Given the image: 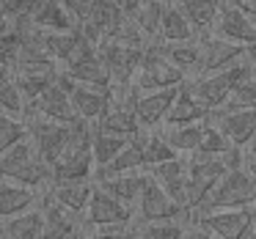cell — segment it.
Here are the masks:
<instances>
[{"mask_svg": "<svg viewBox=\"0 0 256 239\" xmlns=\"http://www.w3.org/2000/svg\"><path fill=\"white\" fill-rule=\"evenodd\" d=\"M132 223V209L118 204L113 195L100 190L94 184V193L88 198V206L83 212V231L86 228H108V226H130Z\"/></svg>", "mask_w": 256, "mask_h": 239, "instance_id": "obj_11", "label": "cell"}, {"mask_svg": "<svg viewBox=\"0 0 256 239\" xmlns=\"http://www.w3.org/2000/svg\"><path fill=\"white\" fill-rule=\"evenodd\" d=\"M245 80H250V66L245 61H240L237 66L226 69V72L201 74V77L190 80L188 88L193 91V96L201 102V107L212 116V113H218L223 107V102L228 99V94H232L240 83H245Z\"/></svg>", "mask_w": 256, "mask_h": 239, "instance_id": "obj_3", "label": "cell"}, {"mask_svg": "<svg viewBox=\"0 0 256 239\" xmlns=\"http://www.w3.org/2000/svg\"><path fill=\"white\" fill-rule=\"evenodd\" d=\"M72 80L58 74L56 85L44 91L36 102H30V110L36 116L47 118V121H56V124H74V110H72V102H69V91H72Z\"/></svg>", "mask_w": 256, "mask_h": 239, "instance_id": "obj_12", "label": "cell"}, {"mask_svg": "<svg viewBox=\"0 0 256 239\" xmlns=\"http://www.w3.org/2000/svg\"><path fill=\"white\" fill-rule=\"evenodd\" d=\"M157 3H166V6H168V3H174V0H157Z\"/></svg>", "mask_w": 256, "mask_h": 239, "instance_id": "obj_51", "label": "cell"}, {"mask_svg": "<svg viewBox=\"0 0 256 239\" xmlns=\"http://www.w3.org/2000/svg\"><path fill=\"white\" fill-rule=\"evenodd\" d=\"M100 58L105 63L108 74H110V85H132L135 74H138L144 50H132V47H122L113 41H102L100 44Z\"/></svg>", "mask_w": 256, "mask_h": 239, "instance_id": "obj_13", "label": "cell"}, {"mask_svg": "<svg viewBox=\"0 0 256 239\" xmlns=\"http://www.w3.org/2000/svg\"><path fill=\"white\" fill-rule=\"evenodd\" d=\"M245 63H248V66H250V77L256 80V44L245 50Z\"/></svg>", "mask_w": 256, "mask_h": 239, "instance_id": "obj_44", "label": "cell"}, {"mask_svg": "<svg viewBox=\"0 0 256 239\" xmlns=\"http://www.w3.org/2000/svg\"><path fill=\"white\" fill-rule=\"evenodd\" d=\"M140 146H144V171H152V168L162 165V162H171L179 157L157 129H144L140 132Z\"/></svg>", "mask_w": 256, "mask_h": 239, "instance_id": "obj_33", "label": "cell"}, {"mask_svg": "<svg viewBox=\"0 0 256 239\" xmlns=\"http://www.w3.org/2000/svg\"><path fill=\"white\" fill-rule=\"evenodd\" d=\"M22 140H28V127H25V121L0 113V154H6L8 149L20 146Z\"/></svg>", "mask_w": 256, "mask_h": 239, "instance_id": "obj_37", "label": "cell"}, {"mask_svg": "<svg viewBox=\"0 0 256 239\" xmlns=\"http://www.w3.org/2000/svg\"><path fill=\"white\" fill-rule=\"evenodd\" d=\"M206 121L228 140L234 149H248V143L256 138V110H228V113H212Z\"/></svg>", "mask_w": 256, "mask_h": 239, "instance_id": "obj_17", "label": "cell"}, {"mask_svg": "<svg viewBox=\"0 0 256 239\" xmlns=\"http://www.w3.org/2000/svg\"><path fill=\"white\" fill-rule=\"evenodd\" d=\"M91 193H94V182H58V184H50L44 190V198H50L52 204L64 206L72 215L83 217Z\"/></svg>", "mask_w": 256, "mask_h": 239, "instance_id": "obj_23", "label": "cell"}, {"mask_svg": "<svg viewBox=\"0 0 256 239\" xmlns=\"http://www.w3.org/2000/svg\"><path fill=\"white\" fill-rule=\"evenodd\" d=\"M149 176V173H146ZM179 217H188L154 182H146L144 193H140L138 204L132 209V223L135 226H149V223H160V220H179ZM190 220V217H188Z\"/></svg>", "mask_w": 256, "mask_h": 239, "instance_id": "obj_10", "label": "cell"}, {"mask_svg": "<svg viewBox=\"0 0 256 239\" xmlns=\"http://www.w3.org/2000/svg\"><path fill=\"white\" fill-rule=\"evenodd\" d=\"M242 168L250 173V179H254V184H256V157H248V154H245V162H242Z\"/></svg>", "mask_w": 256, "mask_h": 239, "instance_id": "obj_46", "label": "cell"}, {"mask_svg": "<svg viewBox=\"0 0 256 239\" xmlns=\"http://www.w3.org/2000/svg\"><path fill=\"white\" fill-rule=\"evenodd\" d=\"M0 179L20 184V187L36 190V193H44L50 187V168L36 154L34 143L22 140L20 146L8 149L6 154H0Z\"/></svg>", "mask_w": 256, "mask_h": 239, "instance_id": "obj_2", "label": "cell"}, {"mask_svg": "<svg viewBox=\"0 0 256 239\" xmlns=\"http://www.w3.org/2000/svg\"><path fill=\"white\" fill-rule=\"evenodd\" d=\"M204 124H193V127H160L157 132L166 138V143L171 146L179 157H193L196 151H198L201 138H204Z\"/></svg>", "mask_w": 256, "mask_h": 239, "instance_id": "obj_31", "label": "cell"}, {"mask_svg": "<svg viewBox=\"0 0 256 239\" xmlns=\"http://www.w3.org/2000/svg\"><path fill=\"white\" fill-rule=\"evenodd\" d=\"M256 209H220V212H201L193 215L190 223L201 231H206L215 239H242V234L248 231L250 217Z\"/></svg>", "mask_w": 256, "mask_h": 239, "instance_id": "obj_8", "label": "cell"}, {"mask_svg": "<svg viewBox=\"0 0 256 239\" xmlns=\"http://www.w3.org/2000/svg\"><path fill=\"white\" fill-rule=\"evenodd\" d=\"M210 118V113L201 107V102L193 96V91L188 88V83L179 85L176 96L171 102V110L166 116L162 127H193V124H204Z\"/></svg>", "mask_w": 256, "mask_h": 239, "instance_id": "obj_22", "label": "cell"}, {"mask_svg": "<svg viewBox=\"0 0 256 239\" xmlns=\"http://www.w3.org/2000/svg\"><path fill=\"white\" fill-rule=\"evenodd\" d=\"M42 0H0V11L6 14L12 22H28L34 17V11L39 8Z\"/></svg>", "mask_w": 256, "mask_h": 239, "instance_id": "obj_39", "label": "cell"}, {"mask_svg": "<svg viewBox=\"0 0 256 239\" xmlns=\"http://www.w3.org/2000/svg\"><path fill=\"white\" fill-rule=\"evenodd\" d=\"M28 110H30L28 99L22 96V91L17 88V83H14V80H8V83L0 85V113H3V116H12V118L25 121Z\"/></svg>", "mask_w": 256, "mask_h": 239, "instance_id": "obj_35", "label": "cell"}, {"mask_svg": "<svg viewBox=\"0 0 256 239\" xmlns=\"http://www.w3.org/2000/svg\"><path fill=\"white\" fill-rule=\"evenodd\" d=\"M42 195L44 193H36V190L20 187V184L0 179V220H8V217H17L36 209L42 204Z\"/></svg>", "mask_w": 256, "mask_h": 239, "instance_id": "obj_24", "label": "cell"}, {"mask_svg": "<svg viewBox=\"0 0 256 239\" xmlns=\"http://www.w3.org/2000/svg\"><path fill=\"white\" fill-rule=\"evenodd\" d=\"M190 234H193V239H215V237H210L206 231H201V228H196L193 223H190Z\"/></svg>", "mask_w": 256, "mask_h": 239, "instance_id": "obj_48", "label": "cell"}, {"mask_svg": "<svg viewBox=\"0 0 256 239\" xmlns=\"http://www.w3.org/2000/svg\"><path fill=\"white\" fill-rule=\"evenodd\" d=\"M69 102H72V110L78 121H86L94 127L108 110V102H110V88H91V85H72L69 91Z\"/></svg>", "mask_w": 256, "mask_h": 239, "instance_id": "obj_19", "label": "cell"}, {"mask_svg": "<svg viewBox=\"0 0 256 239\" xmlns=\"http://www.w3.org/2000/svg\"><path fill=\"white\" fill-rule=\"evenodd\" d=\"M42 237V209L25 212V215L0 220V239H39Z\"/></svg>", "mask_w": 256, "mask_h": 239, "instance_id": "obj_32", "label": "cell"}, {"mask_svg": "<svg viewBox=\"0 0 256 239\" xmlns=\"http://www.w3.org/2000/svg\"><path fill=\"white\" fill-rule=\"evenodd\" d=\"M228 173L223 157H188V212L190 217L204 206L210 193Z\"/></svg>", "mask_w": 256, "mask_h": 239, "instance_id": "obj_6", "label": "cell"}, {"mask_svg": "<svg viewBox=\"0 0 256 239\" xmlns=\"http://www.w3.org/2000/svg\"><path fill=\"white\" fill-rule=\"evenodd\" d=\"M64 77H69L78 85H91V88H110V74H108L105 63L100 58V47H91L83 58L72 63V66L61 69Z\"/></svg>", "mask_w": 256, "mask_h": 239, "instance_id": "obj_20", "label": "cell"}, {"mask_svg": "<svg viewBox=\"0 0 256 239\" xmlns=\"http://www.w3.org/2000/svg\"><path fill=\"white\" fill-rule=\"evenodd\" d=\"M58 66H50V69H20V72L12 74V80L17 83V88L22 91V96L30 102H36L42 94H44L50 85H56L58 80Z\"/></svg>", "mask_w": 256, "mask_h": 239, "instance_id": "obj_28", "label": "cell"}, {"mask_svg": "<svg viewBox=\"0 0 256 239\" xmlns=\"http://www.w3.org/2000/svg\"><path fill=\"white\" fill-rule=\"evenodd\" d=\"M94 157H91V124L74 121L69 127V140L58 162L50 168V184L58 182H94Z\"/></svg>", "mask_w": 256, "mask_h": 239, "instance_id": "obj_1", "label": "cell"}, {"mask_svg": "<svg viewBox=\"0 0 256 239\" xmlns=\"http://www.w3.org/2000/svg\"><path fill=\"white\" fill-rule=\"evenodd\" d=\"M135 223L130 226H108V228H86L83 239H132Z\"/></svg>", "mask_w": 256, "mask_h": 239, "instance_id": "obj_41", "label": "cell"}, {"mask_svg": "<svg viewBox=\"0 0 256 239\" xmlns=\"http://www.w3.org/2000/svg\"><path fill=\"white\" fill-rule=\"evenodd\" d=\"M140 132H144V129H140ZM140 132L135 135V138L130 140V143L124 146V149L118 151V154L113 157L102 171L94 173V182L96 179H105V176H118V173H138V171H144V146H140Z\"/></svg>", "mask_w": 256, "mask_h": 239, "instance_id": "obj_27", "label": "cell"}, {"mask_svg": "<svg viewBox=\"0 0 256 239\" xmlns=\"http://www.w3.org/2000/svg\"><path fill=\"white\" fill-rule=\"evenodd\" d=\"M160 44V41H157ZM162 52L168 55V61L184 74V80H196L201 74V50H198V39L196 41H182V44H160Z\"/></svg>", "mask_w": 256, "mask_h": 239, "instance_id": "obj_29", "label": "cell"}, {"mask_svg": "<svg viewBox=\"0 0 256 239\" xmlns=\"http://www.w3.org/2000/svg\"><path fill=\"white\" fill-rule=\"evenodd\" d=\"M184 74L168 61V55L162 52V47L157 41H152L144 50L138 74H135V91H166V88H179L184 85Z\"/></svg>", "mask_w": 256, "mask_h": 239, "instance_id": "obj_5", "label": "cell"}, {"mask_svg": "<svg viewBox=\"0 0 256 239\" xmlns=\"http://www.w3.org/2000/svg\"><path fill=\"white\" fill-rule=\"evenodd\" d=\"M42 237L39 239H83V217L66 212L42 195Z\"/></svg>", "mask_w": 256, "mask_h": 239, "instance_id": "obj_16", "label": "cell"}, {"mask_svg": "<svg viewBox=\"0 0 256 239\" xmlns=\"http://www.w3.org/2000/svg\"><path fill=\"white\" fill-rule=\"evenodd\" d=\"M146 182H149V176H146V171H138V173H118V176H105V179H96V187L105 190L108 195H113V198L118 201V204H124L127 209H135V204H138L140 193H144Z\"/></svg>", "mask_w": 256, "mask_h": 239, "instance_id": "obj_21", "label": "cell"}, {"mask_svg": "<svg viewBox=\"0 0 256 239\" xmlns=\"http://www.w3.org/2000/svg\"><path fill=\"white\" fill-rule=\"evenodd\" d=\"M245 154H248V157H256V138L248 143V149H245Z\"/></svg>", "mask_w": 256, "mask_h": 239, "instance_id": "obj_49", "label": "cell"}, {"mask_svg": "<svg viewBox=\"0 0 256 239\" xmlns=\"http://www.w3.org/2000/svg\"><path fill=\"white\" fill-rule=\"evenodd\" d=\"M242 239H256V212H254V217H250V226H248V231L242 234Z\"/></svg>", "mask_w": 256, "mask_h": 239, "instance_id": "obj_47", "label": "cell"}, {"mask_svg": "<svg viewBox=\"0 0 256 239\" xmlns=\"http://www.w3.org/2000/svg\"><path fill=\"white\" fill-rule=\"evenodd\" d=\"M220 209H256V184L245 168L228 171L196 215H201V212H220Z\"/></svg>", "mask_w": 256, "mask_h": 239, "instance_id": "obj_4", "label": "cell"}, {"mask_svg": "<svg viewBox=\"0 0 256 239\" xmlns=\"http://www.w3.org/2000/svg\"><path fill=\"white\" fill-rule=\"evenodd\" d=\"M160 44H182V41H196V30L190 28V22L179 14V8L174 3H168L160 19V33H157Z\"/></svg>", "mask_w": 256, "mask_h": 239, "instance_id": "obj_30", "label": "cell"}, {"mask_svg": "<svg viewBox=\"0 0 256 239\" xmlns=\"http://www.w3.org/2000/svg\"><path fill=\"white\" fill-rule=\"evenodd\" d=\"M36 30L42 33H66V30H74L78 22L72 19V14L61 6V0H42L39 8L34 11V17L28 19Z\"/></svg>", "mask_w": 256, "mask_h": 239, "instance_id": "obj_26", "label": "cell"}, {"mask_svg": "<svg viewBox=\"0 0 256 239\" xmlns=\"http://www.w3.org/2000/svg\"><path fill=\"white\" fill-rule=\"evenodd\" d=\"M179 88L166 91H138L135 94V121L140 129H160L166 124V116L171 110V102Z\"/></svg>", "mask_w": 256, "mask_h": 239, "instance_id": "obj_18", "label": "cell"}, {"mask_svg": "<svg viewBox=\"0 0 256 239\" xmlns=\"http://www.w3.org/2000/svg\"><path fill=\"white\" fill-rule=\"evenodd\" d=\"M20 47H22L20 30L0 36V66H6L12 74H14V66H17V58H20Z\"/></svg>", "mask_w": 256, "mask_h": 239, "instance_id": "obj_40", "label": "cell"}, {"mask_svg": "<svg viewBox=\"0 0 256 239\" xmlns=\"http://www.w3.org/2000/svg\"><path fill=\"white\" fill-rule=\"evenodd\" d=\"M184 239H193V234H190V231H188V234H184Z\"/></svg>", "mask_w": 256, "mask_h": 239, "instance_id": "obj_52", "label": "cell"}, {"mask_svg": "<svg viewBox=\"0 0 256 239\" xmlns=\"http://www.w3.org/2000/svg\"><path fill=\"white\" fill-rule=\"evenodd\" d=\"M25 127H28V140L34 143L36 154L42 157V162H44L47 168H52L58 162V157L64 154V149H66L69 127H72V124L47 121V118L36 116L34 110H28V116H25Z\"/></svg>", "mask_w": 256, "mask_h": 239, "instance_id": "obj_7", "label": "cell"}, {"mask_svg": "<svg viewBox=\"0 0 256 239\" xmlns=\"http://www.w3.org/2000/svg\"><path fill=\"white\" fill-rule=\"evenodd\" d=\"M210 33L248 50V47L256 44V19H250L248 14H242L234 3L223 0V6H220V11H218V19H215Z\"/></svg>", "mask_w": 256, "mask_h": 239, "instance_id": "obj_9", "label": "cell"}, {"mask_svg": "<svg viewBox=\"0 0 256 239\" xmlns=\"http://www.w3.org/2000/svg\"><path fill=\"white\" fill-rule=\"evenodd\" d=\"M174 6L190 22V28L196 30V39H198V36H206L212 30L223 0H174Z\"/></svg>", "mask_w": 256, "mask_h": 239, "instance_id": "obj_25", "label": "cell"}, {"mask_svg": "<svg viewBox=\"0 0 256 239\" xmlns=\"http://www.w3.org/2000/svg\"><path fill=\"white\" fill-rule=\"evenodd\" d=\"M96 3H100V0H61V6L66 8L69 14H72V19H74L78 25L88 19V14L94 11Z\"/></svg>", "mask_w": 256, "mask_h": 239, "instance_id": "obj_42", "label": "cell"}, {"mask_svg": "<svg viewBox=\"0 0 256 239\" xmlns=\"http://www.w3.org/2000/svg\"><path fill=\"white\" fill-rule=\"evenodd\" d=\"M228 3H234L242 14H248L250 19H256V0H228Z\"/></svg>", "mask_w": 256, "mask_h": 239, "instance_id": "obj_43", "label": "cell"}, {"mask_svg": "<svg viewBox=\"0 0 256 239\" xmlns=\"http://www.w3.org/2000/svg\"><path fill=\"white\" fill-rule=\"evenodd\" d=\"M198 50H201V74L226 72V69L237 66L240 61H245V47L232 44V41H223V39H218V36H212V33L198 36Z\"/></svg>", "mask_w": 256, "mask_h": 239, "instance_id": "obj_15", "label": "cell"}, {"mask_svg": "<svg viewBox=\"0 0 256 239\" xmlns=\"http://www.w3.org/2000/svg\"><path fill=\"white\" fill-rule=\"evenodd\" d=\"M132 239H146L144 234H140V228H138V226H135V237H132Z\"/></svg>", "mask_w": 256, "mask_h": 239, "instance_id": "obj_50", "label": "cell"}, {"mask_svg": "<svg viewBox=\"0 0 256 239\" xmlns=\"http://www.w3.org/2000/svg\"><path fill=\"white\" fill-rule=\"evenodd\" d=\"M146 173H149L152 182L190 217V212H188V157H176V160H171V162H162V165L152 168V171H146Z\"/></svg>", "mask_w": 256, "mask_h": 239, "instance_id": "obj_14", "label": "cell"}, {"mask_svg": "<svg viewBox=\"0 0 256 239\" xmlns=\"http://www.w3.org/2000/svg\"><path fill=\"white\" fill-rule=\"evenodd\" d=\"M138 228L146 239H184V234L190 231V220L179 217V220H160V223H149V226H138Z\"/></svg>", "mask_w": 256, "mask_h": 239, "instance_id": "obj_36", "label": "cell"}, {"mask_svg": "<svg viewBox=\"0 0 256 239\" xmlns=\"http://www.w3.org/2000/svg\"><path fill=\"white\" fill-rule=\"evenodd\" d=\"M12 30H17V22H12L6 14L0 11V36H3V33H12Z\"/></svg>", "mask_w": 256, "mask_h": 239, "instance_id": "obj_45", "label": "cell"}, {"mask_svg": "<svg viewBox=\"0 0 256 239\" xmlns=\"http://www.w3.org/2000/svg\"><path fill=\"white\" fill-rule=\"evenodd\" d=\"M127 143H130V140H122V138H116V135L100 132V129L91 127V157H94L96 171H102V168H105Z\"/></svg>", "mask_w": 256, "mask_h": 239, "instance_id": "obj_34", "label": "cell"}, {"mask_svg": "<svg viewBox=\"0 0 256 239\" xmlns=\"http://www.w3.org/2000/svg\"><path fill=\"white\" fill-rule=\"evenodd\" d=\"M228 110H256V80H245L237 88L228 94V99L223 102V107L218 113H228Z\"/></svg>", "mask_w": 256, "mask_h": 239, "instance_id": "obj_38", "label": "cell"}]
</instances>
